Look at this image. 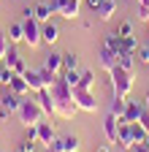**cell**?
I'll return each mask as SVG.
<instances>
[{"instance_id": "6da1fadb", "label": "cell", "mask_w": 149, "mask_h": 152, "mask_svg": "<svg viewBox=\"0 0 149 152\" xmlns=\"http://www.w3.org/2000/svg\"><path fill=\"white\" fill-rule=\"evenodd\" d=\"M46 90L52 92V98H54V114H57L60 120H73V117H76L79 106H76V101H73V87L63 79V76L52 87H46Z\"/></svg>"}, {"instance_id": "7a4b0ae2", "label": "cell", "mask_w": 149, "mask_h": 152, "mask_svg": "<svg viewBox=\"0 0 149 152\" xmlns=\"http://www.w3.org/2000/svg\"><path fill=\"white\" fill-rule=\"evenodd\" d=\"M16 117H19V122H22L25 128H30V125H38L46 114H44V109L38 106V101L22 98V106H19V111H16Z\"/></svg>"}, {"instance_id": "3957f363", "label": "cell", "mask_w": 149, "mask_h": 152, "mask_svg": "<svg viewBox=\"0 0 149 152\" xmlns=\"http://www.w3.org/2000/svg\"><path fill=\"white\" fill-rule=\"evenodd\" d=\"M108 76H111V87H114V95H117V98H127L130 90H133V73L117 65Z\"/></svg>"}, {"instance_id": "277c9868", "label": "cell", "mask_w": 149, "mask_h": 152, "mask_svg": "<svg viewBox=\"0 0 149 152\" xmlns=\"http://www.w3.org/2000/svg\"><path fill=\"white\" fill-rule=\"evenodd\" d=\"M22 27H25V44L30 49H38L44 44V38H41V22H35L33 16H22Z\"/></svg>"}, {"instance_id": "5b68a950", "label": "cell", "mask_w": 149, "mask_h": 152, "mask_svg": "<svg viewBox=\"0 0 149 152\" xmlns=\"http://www.w3.org/2000/svg\"><path fill=\"white\" fill-rule=\"evenodd\" d=\"M73 101H76L79 111H98V101H95V92L87 90V87H73Z\"/></svg>"}, {"instance_id": "8992f818", "label": "cell", "mask_w": 149, "mask_h": 152, "mask_svg": "<svg viewBox=\"0 0 149 152\" xmlns=\"http://www.w3.org/2000/svg\"><path fill=\"white\" fill-rule=\"evenodd\" d=\"M52 8L63 19H76L81 11V0H52Z\"/></svg>"}, {"instance_id": "52a82bcc", "label": "cell", "mask_w": 149, "mask_h": 152, "mask_svg": "<svg viewBox=\"0 0 149 152\" xmlns=\"http://www.w3.org/2000/svg\"><path fill=\"white\" fill-rule=\"evenodd\" d=\"M79 147H81L79 136H57V139H54V144L46 147V149H49V152H79Z\"/></svg>"}, {"instance_id": "ba28073f", "label": "cell", "mask_w": 149, "mask_h": 152, "mask_svg": "<svg viewBox=\"0 0 149 152\" xmlns=\"http://www.w3.org/2000/svg\"><path fill=\"white\" fill-rule=\"evenodd\" d=\"M98 63H100V68H103L106 73H111V71L119 65V54L111 52L108 46H100V49H98Z\"/></svg>"}, {"instance_id": "9c48e42d", "label": "cell", "mask_w": 149, "mask_h": 152, "mask_svg": "<svg viewBox=\"0 0 149 152\" xmlns=\"http://www.w3.org/2000/svg\"><path fill=\"white\" fill-rule=\"evenodd\" d=\"M3 63H6V68H11L14 73H25V71H27L25 60L19 57V52H16V46H14V44L8 46V52H6V57H3Z\"/></svg>"}, {"instance_id": "30bf717a", "label": "cell", "mask_w": 149, "mask_h": 152, "mask_svg": "<svg viewBox=\"0 0 149 152\" xmlns=\"http://www.w3.org/2000/svg\"><path fill=\"white\" fill-rule=\"evenodd\" d=\"M19 106H22V95H16V92H11V90H6L3 95H0V109H3V111L16 114V111H19Z\"/></svg>"}, {"instance_id": "8fae6325", "label": "cell", "mask_w": 149, "mask_h": 152, "mask_svg": "<svg viewBox=\"0 0 149 152\" xmlns=\"http://www.w3.org/2000/svg\"><path fill=\"white\" fill-rule=\"evenodd\" d=\"M35 101H38V106L44 109V114H46L49 120H52V117H57V114H54V98H52V92H49L46 87L35 92Z\"/></svg>"}, {"instance_id": "7c38bea8", "label": "cell", "mask_w": 149, "mask_h": 152, "mask_svg": "<svg viewBox=\"0 0 149 152\" xmlns=\"http://www.w3.org/2000/svg\"><path fill=\"white\" fill-rule=\"evenodd\" d=\"M103 133H106V139L108 144H117V133H119V120H117V114H106V120H103Z\"/></svg>"}, {"instance_id": "4fadbf2b", "label": "cell", "mask_w": 149, "mask_h": 152, "mask_svg": "<svg viewBox=\"0 0 149 152\" xmlns=\"http://www.w3.org/2000/svg\"><path fill=\"white\" fill-rule=\"evenodd\" d=\"M35 128H38V144H44V147H52V144H54V139H57V133H54V125L41 120Z\"/></svg>"}, {"instance_id": "5bb4252c", "label": "cell", "mask_w": 149, "mask_h": 152, "mask_svg": "<svg viewBox=\"0 0 149 152\" xmlns=\"http://www.w3.org/2000/svg\"><path fill=\"white\" fill-rule=\"evenodd\" d=\"M117 144H119V149H133V147H136V141H133V130H130V122H119Z\"/></svg>"}, {"instance_id": "9a60e30c", "label": "cell", "mask_w": 149, "mask_h": 152, "mask_svg": "<svg viewBox=\"0 0 149 152\" xmlns=\"http://www.w3.org/2000/svg\"><path fill=\"white\" fill-rule=\"evenodd\" d=\"M52 14H54L52 3H38V6L33 8V19H35V22H41V25L52 22Z\"/></svg>"}, {"instance_id": "2e32d148", "label": "cell", "mask_w": 149, "mask_h": 152, "mask_svg": "<svg viewBox=\"0 0 149 152\" xmlns=\"http://www.w3.org/2000/svg\"><path fill=\"white\" fill-rule=\"evenodd\" d=\"M41 38H44V44L54 46V44H57V38H60V27L54 25V22H46V25H41Z\"/></svg>"}, {"instance_id": "e0dca14e", "label": "cell", "mask_w": 149, "mask_h": 152, "mask_svg": "<svg viewBox=\"0 0 149 152\" xmlns=\"http://www.w3.org/2000/svg\"><path fill=\"white\" fill-rule=\"evenodd\" d=\"M22 76H25V82H27L30 92H38V90H44V79H41V71H38V68H35V71H30V68H27Z\"/></svg>"}, {"instance_id": "ac0fdd59", "label": "cell", "mask_w": 149, "mask_h": 152, "mask_svg": "<svg viewBox=\"0 0 149 152\" xmlns=\"http://www.w3.org/2000/svg\"><path fill=\"white\" fill-rule=\"evenodd\" d=\"M95 14H98L100 22H108V19L117 14V0H103V3L95 8Z\"/></svg>"}, {"instance_id": "d6986e66", "label": "cell", "mask_w": 149, "mask_h": 152, "mask_svg": "<svg viewBox=\"0 0 149 152\" xmlns=\"http://www.w3.org/2000/svg\"><path fill=\"white\" fill-rule=\"evenodd\" d=\"M141 111H144V106L138 101H130L127 98V103H125V120L127 122H138L141 120Z\"/></svg>"}, {"instance_id": "ffe728a7", "label": "cell", "mask_w": 149, "mask_h": 152, "mask_svg": "<svg viewBox=\"0 0 149 152\" xmlns=\"http://www.w3.org/2000/svg\"><path fill=\"white\" fill-rule=\"evenodd\" d=\"M8 90H11V92H16V95H22V98L30 92V87H27V82H25V76H22V73H14V79H11Z\"/></svg>"}, {"instance_id": "44dd1931", "label": "cell", "mask_w": 149, "mask_h": 152, "mask_svg": "<svg viewBox=\"0 0 149 152\" xmlns=\"http://www.w3.org/2000/svg\"><path fill=\"white\" fill-rule=\"evenodd\" d=\"M8 41H11V44H19V41H25V27H22V22H14V25H8Z\"/></svg>"}, {"instance_id": "7402d4cb", "label": "cell", "mask_w": 149, "mask_h": 152, "mask_svg": "<svg viewBox=\"0 0 149 152\" xmlns=\"http://www.w3.org/2000/svg\"><path fill=\"white\" fill-rule=\"evenodd\" d=\"M63 71H79V54L76 52H63Z\"/></svg>"}, {"instance_id": "603a6c76", "label": "cell", "mask_w": 149, "mask_h": 152, "mask_svg": "<svg viewBox=\"0 0 149 152\" xmlns=\"http://www.w3.org/2000/svg\"><path fill=\"white\" fill-rule=\"evenodd\" d=\"M130 130H133V141H136V144H144L146 136H149V130L141 125V120H138V122H130Z\"/></svg>"}, {"instance_id": "cb8c5ba5", "label": "cell", "mask_w": 149, "mask_h": 152, "mask_svg": "<svg viewBox=\"0 0 149 152\" xmlns=\"http://www.w3.org/2000/svg\"><path fill=\"white\" fill-rule=\"evenodd\" d=\"M103 46H108L111 52H117V54H119V52H122V38H119L117 33H108V35L103 38Z\"/></svg>"}, {"instance_id": "d4e9b609", "label": "cell", "mask_w": 149, "mask_h": 152, "mask_svg": "<svg viewBox=\"0 0 149 152\" xmlns=\"http://www.w3.org/2000/svg\"><path fill=\"white\" fill-rule=\"evenodd\" d=\"M44 65L49 71H54V73H63V54H49L44 60Z\"/></svg>"}, {"instance_id": "484cf974", "label": "cell", "mask_w": 149, "mask_h": 152, "mask_svg": "<svg viewBox=\"0 0 149 152\" xmlns=\"http://www.w3.org/2000/svg\"><path fill=\"white\" fill-rule=\"evenodd\" d=\"M119 68H125V71L133 73V71H136V54H130V52H119Z\"/></svg>"}, {"instance_id": "4316f807", "label": "cell", "mask_w": 149, "mask_h": 152, "mask_svg": "<svg viewBox=\"0 0 149 152\" xmlns=\"http://www.w3.org/2000/svg\"><path fill=\"white\" fill-rule=\"evenodd\" d=\"M38 71H41V79H44V87H52L54 82H57V79H60V73H54V71H49L46 65H41Z\"/></svg>"}, {"instance_id": "83f0119b", "label": "cell", "mask_w": 149, "mask_h": 152, "mask_svg": "<svg viewBox=\"0 0 149 152\" xmlns=\"http://www.w3.org/2000/svg\"><path fill=\"white\" fill-rule=\"evenodd\" d=\"M138 38L130 35V38H122V52H130V54H138Z\"/></svg>"}, {"instance_id": "f1b7e54d", "label": "cell", "mask_w": 149, "mask_h": 152, "mask_svg": "<svg viewBox=\"0 0 149 152\" xmlns=\"http://www.w3.org/2000/svg\"><path fill=\"white\" fill-rule=\"evenodd\" d=\"M79 87H87V90L95 87V71L84 68V71H81V82H79Z\"/></svg>"}, {"instance_id": "f546056e", "label": "cell", "mask_w": 149, "mask_h": 152, "mask_svg": "<svg viewBox=\"0 0 149 152\" xmlns=\"http://www.w3.org/2000/svg\"><path fill=\"white\" fill-rule=\"evenodd\" d=\"M60 76H63L71 87H79V82H81V71H63Z\"/></svg>"}, {"instance_id": "4dcf8cb0", "label": "cell", "mask_w": 149, "mask_h": 152, "mask_svg": "<svg viewBox=\"0 0 149 152\" xmlns=\"http://www.w3.org/2000/svg\"><path fill=\"white\" fill-rule=\"evenodd\" d=\"M125 103H127V98H117V95H114V101H111V114L125 117Z\"/></svg>"}, {"instance_id": "1f68e13d", "label": "cell", "mask_w": 149, "mask_h": 152, "mask_svg": "<svg viewBox=\"0 0 149 152\" xmlns=\"http://www.w3.org/2000/svg\"><path fill=\"white\" fill-rule=\"evenodd\" d=\"M11 79H14V71L3 65V68H0V84H3V87H8V84H11Z\"/></svg>"}, {"instance_id": "d6a6232c", "label": "cell", "mask_w": 149, "mask_h": 152, "mask_svg": "<svg viewBox=\"0 0 149 152\" xmlns=\"http://www.w3.org/2000/svg\"><path fill=\"white\" fill-rule=\"evenodd\" d=\"M117 35L119 38H130V35H133V22H122L119 30H117Z\"/></svg>"}, {"instance_id": "836d02e7", "label": "cell", "mask_w": 149, "mask_h": 152, "mask_svg": "<svg viewBox=\"0 0 149 152\" xmlns=\"http://www.w3.org/2000/svg\"><path fill=\"white\" fill-rule=\"evenodd\" d=\"M8 46H11L8 35H3V33H0V63H3V57H6V52H8Z\"/></svg>"}, {"instance_id": "e575fe53", "label": "cell", "mask_w": 149, "mask_h": 152, "mask_svg": "<svg viewBox=\"0 0 149 152\" xmlns=\"http://www.w3.org/2000/svg\"><path fill=\"white\" fill-rule=\"evenodd\" d=\"M35 144H38V141H33V139H25V141L19 144V152H35Z\"/></svg>"}, {"instance_id": "d590c367", "label": "cell", "mask_w": 149, "mask_h": 152, "mask_svg": "<svg viewBox=\"0 0 149 152\" xmlns=\"http://www.w3.org/2000/svg\"><path fill=\"white\" fill-rule=\"evenodd\" d=\"M138 19L141 22H149V6H138Z\"/></svg>"}, {"instance_id": "8d00e7d4", "label": "cell", "mask_w": 149, "mask_h": 152, "mask_svg": "<svg viewBox=\"0 0 149 152\" xmlns=\"http://www.w3.org/2000/svg\"><path fill=\"white\" fill-rule=\"evenodd\" d=\"M141 125L149 130V109H146V106H144V111H141Z\"/></svg>"}, {"instance_id": "74e56055", "label": "cell", "mask_w": 149, "mask_h": 152, "mask_svg": "<svg viewBox=\"0 0 149 152\" xmlns=\"http://www.w3.org/2000/svg\"><path fill=\"white\" fill-rule=\"evenodd\" d=\"M84 3H87V8H89V11H95V8L103 3V0H84Z\"/></svg>"}, {"instance_id": "f35d334b", "label": "cell", "mask_w": 149, "mask_h": 152, "mask_svg": "<svg viewBox=\"0 0 149 152\" xmlns=\"http://www.w3.org/2000/svg\"><path fill=\"white\" fill-rule=\"evenodd\" d=\"M133 152H149V147H146V144H136V147H133Z\"/></svg>"}, {"instance_id": "ab89813d", "label": "cell", "mask_w": 149, "mask_h": 152, "mask_svg": "<svg viewBox=\"0 0 149 152\" xmlns=\"http://www.w3.org/2000/svg\"><path fill=\"white\" fill-rule=\"evenodd\" d=\"M144 106L149 109V90H146V95H144Z\"/></svg>"}, {"instance_id": "60d3db41", "label": "cell", "mask_w": 149, "mask_h": 152, "mask_svg": "<svg viewBox=\"0 0 149 152\" xmlns=\"http://www.w3.org/2000/svg\"><path fill=\"white\" fill-rule=\"evenodd\" d=\"M95 152H111V149H108V147H98Z\"/></svg>"}, {"instance_id": "b9f144b4", "label": "cell", "mask_w": 149, "mask_h": 152, "mask_svg": "<svg viewBox=\"0 0 149 152\" xmlns=\"http://www.w3.org/2000/svg\"><path fill=\"white\" fill-rule=\"evenodd\" d=\"M138 6H149V0H138Z\"/></svg>"}, {"instance_id": "7bdbcfd3", "label": "cell", "mask_w": 149, "mask_h": 152, "mask_svg": "<svg viewBox=\"0 0 149 152\" xmlns=\"http://www.w3.org/2000/svg\"><path fill=\"white\" fill-rule=\"evenodd\" d=\"M144 144H146V147H149V136H146V141H144Z\"/></svg>"}, {"instance_id": "ee69618b", "label": "cell", "mask_w": 149, "mask_h": 152, "mask_svg": "<svg viewBox=\"0 0 149 152\" xmlns=\"http://www.w3.org/2000/svg\"><path fill=\"white\" fill-rule=\"evenodd\" d=\"M0 87H3V84H0ZM0 95H3V90H0Z\"/></svg>"}, {"instance_id": "f6af8a7d", "label": "cell", "mask_w": 149, "mask_h": 152, "mask_svg": "<svg viewBox=\"0 0 149 152\" xmlns=\"http://www.w3.org/2000/svg\"><path fill=\"white\" fill-rule=\"evenodd\" d=\"M146 65H149V57H146Z\"/></svg>"}, {"instance_id": "bcb514c9", "label": "cell", "mask_w": 149, "mask_h": 152, "mask_svg": "<svg viewBox=\"0 0 149 152\" xmlns=\"http://www.w3.org/2000/svg\"><path fill=\"white\" fill-rule=\"evenodd\" d=\"M146 25H149V22H146ZM146 35H149V30H146Z\"/></svg>"}]
</instances>
